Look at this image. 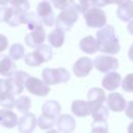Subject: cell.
I'll list each match as a JSON object with an SVG mask.
<instances>
[{
  "label": "cell",
  "mask_w": 133,
  "mask_h": 133,
  "mask_svg": "<svg viewBox=\"0 0 133 133\" xmlns=\"http://www.w3.org/2000/svg\"><path fill=\"white\" fill-rule=\"evenodd\" d=\"M43 82L46 85H53L58 83H65L70 80V73L64 68L50 69L46 68L42 72Z\"/></svg>",
  "instance_id": "277c9868"
},
{
  "label": "cell",
  "mask_w": 133,
  "mask_h": 133,
  "mask_svg": "<svg viewBox=\"0 0 133 133\" xmlns=\"http://www.w3.org/2000/svg\"><path fill=\"white\" fill-rule=\"evenodd\" d=\"M8 46V39L5 35L0 34V52L4 51Z\"/></svg>",
  "instance_id": "e575fe53"
},
{
  "label": "cell",
  "mask_w": 133,
  "mask_h": 133,
  "mask_svg": "<svg viewBox=\"0 0 133 133\" xmlns=\"http://www.w3.org/2000/svg\"><path fill=\"white\" fill-rule=\"evenodd\" d=\"M48 41L50 45L54 48H60L64 43V32L59 29L52 30L48 35Z\"/></svg>",
  "instance_id": "d4e9b609"
},
{
  "label": "cell",
  "mask_w": 133,
  "mask_h": 133,
  "mask_svg": "<svg viewBox=\"0 0 133 133\" xmlns=\"http://www.w3.org/2000/svg\"><path fill=\"white\" fill-rule=\"evenodd\" d=\"M52 58V50L48 45H42L35 49V51L28 53L24 60L29 66H37Z\"/></svg>",
  "instance_id": "3957f363"
},
{
  "label": "cell",
  "mask_w": 133,
  "mask_h": 133,
  "mask_svg": "<svg viewBox=\"0 0 133 133\" xmlns=\"http://www.w3.org/2000/svg\"><path fill=\"white\" fill-rule=\"evenodd\" d=\"M46 133H59V132H58L57 130H53V129H52V130H49V131L46 132Z\"/></svg>",
  "instance_id": "f35d334b"
},
{
  "label": "cell",
  "mask_w": 133,
  "mask_h": 133,
  "mask_svg": "<svg viewBox=\"0 0 133 133\" xmlns=\"http://www.w3.org/2000/svg\"><path fill=\"white\" fill-rule=\"evenodd\" d=\"M77 20H78V12L72 6L70 1V5L65 9L61 10L59 15L56 17L55 25L57 29L64 32V31H69L73 27V25L77 22Z\"/></svg>",
  "instance_id": "7a4b0ae2"
},
{
  "label": "cell",
  "mask_w": 133,
  "mask_h": 133,
  "mask_svg": "<svg viewBox=\"0 0 133 133\" xmlns=\"http://www.w3.org/2000/svg\"><path fill=\"white\" fill-rule=\"evenodd\" d=\"M55 123H56L55 119L46 117V116H44L43 114L36 119V125H37L42 130H48V129H51V128L54 126Z\"/></svg>",
  "instance_id": "f546056e"
},
{
  "label": "cell",
  "mask_w": 133,
  "mask_h": 133,
  "mask_svg": "<svg viewBox=\"0 0 133 133\" xmlns=\"http://www.w3.org/2000/svg\"><path fill=\"white\" fill-rule=\"evenodd\" d=\"M79 47L84 53H87V54H94L97 51H99L98 42L96 37H94L92 35H87L83 37L79 42Z\"/></svg>",
  "instance_id": "44dd1931"
},
{
  "label": "cell",
  "mask_w": 133,
  "mask_h": 133,
  "mask_svg": "<svg viewBox=\"0 0 133 133\" xmlns=\"http://www.w3.org/2000/svg\"><path fill=\"white\" fill-rule=\"evenodd\" d=\"M18 115L9 109H0V125L5 128H15L18 126Z\"/></svg>",
  "instance_id": "ac0fdd59"
},
{
  "label": "cell",
  "mask_w": 133,
  "mask_h": 133,
  "mask_svg": "<svg viewBox=\"0 0 133 133\" xmlns=\"http://www.w3.org/2000/svg\"><path fill=\"white\" fill-rule=\"evenodd\" d=\"M16 99L14 98V95L10 92H2L0 94V105L4 107V109H9L15 106Z\"/></svg>",
  "instance_id": "f1b7e54d"
},
{
  "label": "cell",
  "mask_w": 133,
  "mask_h": 133,
  "mask_svg": "<svg viewBox=\"0 0 133 133\" xmlns=\"http://www.w3.org/2000/svg\"><path fill=\"white\" fill-rule=\"evenodd\" d=\"M117 17L123 22H130L132 20L133 15V1H122L118 3L117 7Z\"/></svg>",
  "instance_id": "d6986e66"
},
{
  "label": "cell",
  "mask_w": 133,
  "mask_h": 133,
  "mask_svg": "<svg viewBox=\"0 0 133 133\" xmlns=\"http://www.w3.org/2000/svg\"><path fill=\"white\" fill-rule=\"evenodd\" d=\"M122 88L126 92H132L133 91V73L128 74L122 80Z\"/></svg>",
  "instance_id": "4dcf8cb0"
},
{
  "label": "cell",
  "mask_w": 133,
  "mask_h": 133,
  "mask_svg": "<svg viewBox=\"0 0 133 133\" xmlns=\"http://www.w3.org/2000/svg\"><path fill=\"white\" fill-rule=\"evenodd\" d=\"M24 87L30 94L38 97H45L50 91V87L48 85H46L41 79L33 76H28L24 83Z\"/></svg>",
  "instance_id": "52a82bcc"
},
{
  "label": "cell",
  "mask_w": 133,
  "mask_h": 133,
  "mask_svg": "<svg viewBox=\"0 0 133 133\" xmlns=\"http://www.w3.org/2000/svg\"><path fill=\"white\" fill-rule=\"evenodd\" d=\"M121 83H122V77L116 72L107 73L106 75H104L102 79V86L106 90H110V91H113L116 88H118Z\"/></svg>",
  "instance_id": "9a60e30c"
},
{
  "label": "cell",
  "mask_w": 133,
  "mask_h": 133,
  "mask_svg": "<svg viewBox=\"0 0 133 133\" xmlns=\"http://www.w3.org/2000/svg\"><path fill=\"white\" fill-rule=\"evenodd\" d=\"M72 112L78 116V117H85L88 114H90L91 111V104L88 103L87 101H81V100H76L72 103L71 106Z\"/></svg>",
  "instance_id": "ffe728a7"
},
{
  "label": "cell",
  "mask_w": 133,
  "mask_h": 133,
  "mask_svg": "<svg viewBox=\"0 0 133 133\" xmlns=\"http://www.w3.org/2000/svg\"><path fill=\"white\" fill-rule=\"evenodd\" d=\"M15 106L17 107V109H18L20 112L27 113L28 110L30 109L31 101H30V99H29L28 97H26V96H21V97H19L18 99H16Z\"/></svg>",
  "instance_id": "4316f807"
},
{
  "label": "cell",
  "mask_w": 133,
  "mask_h": 133,
  "mask_svg": "<svg viewBox=\"0 0 133 133\" xmlns=\"http://www.w3.org/2000/svg\"><path fill=\"white\" fill-rule=\"evenodd\" d=\"M36 14L39 17L42 23L45 25L51 27L55 23V18H54V11L52 9L51 3L49 1H42L37 4L36 7Z\"/></svg>",
  "instance_id": "9c48e42d"
},
{
  "label": "cell",
  "mask_w": 133,
  "mask_h": 133,
  "mask_svg": "<svg viewBox=\"0 0 133 133\" xmlns=\"http://www.w3.org/2000/svg\"><path fill=\"white\" fill-rule=\"evenodd\" d=\"M106 103H107L108 108L114 112H119V111L125 110L126 105H127L125 98L118 92L109 94L106 99Z\"/></svg>",
  "instance_id": "4fadbf2b"
},
{
  "label": "cell",
  "mask_w": 133,
  "mask_h": 133,
  "mask_svg": "<svg viewBox=\"0 0 133 133\" xmlns=\"http://www.w3.org/2000/svg\"><path fill=\"white\" fill-rule=\"evenodd\" d=\"M127 131H128V133H133V122L129 124V126H128V129H127Z\"/></svg>",
  "instance_id": "74e56055"
},
{
  "label": "cell",
  "mask_w": 133,
  "mask_h": 133,
  "mask_svg": "<svg viewBox=\"0 0 133 133\" xmlns=\"http://www.w3.org/2000/svg\"><path fill=\"white\" fill-rule=\"evenodd\" d=\"M60 110H61L60 104L54 100H50V101H47L46 103H44V105L42 107V114L46 117L56 121V118L59 116Z\"/></svg>",
  "instance_id": "2e32d148"
},
{
  "label": "cell",
  "mask_w": 133,
  "mask_h": 133,
  "mask_svg": "<svg viewBox=\"0 0 133 133\" xmlns=\"http://www.w3.org/2000/svg\"><path fill=\"white\" fill-rule=\"evenodd\" d=\"M127 29L128 31L133 35V20H131L130 22H128V25H127Z\"/></svg>",
  "instance_id": "d590c367"
},
{
  "label": "cell",
  "mask_w": 133,
  "mask_h": 133,
  "mask_svg": "<svg viewBox=\"0 0 133 133\" xmlns=\"http://www.w3.org/2000/svg\"><path fill=\"white\" fill-rule=\"evenodd\" d=\"M17 72L16 63L7 55H0V75L4 77H11Z\"/></svg>",
  "instance_id": "e0dca14e"
},
{
  "label": "cell",
  "mask_w": 133,
  "mask_h": 133,
  "mask_svg": "<svg viewBox=\"0 0 133 133\" xmlns=\"http://www.w3.org/2000/svg\"><path fill=\"white\" fill-rule=\"evenodd\" d=\"M84 20L86 25L90 28H103L106 25L107 18L105 11L102 8L92 4V6L89 7L84 14Z\"/></svg>",
  "instance_id": "5b68a950"
},
{
  "label": "cell",
  "mask_w": 133,
  "mask_h": 133,
  "mask_svg": "<svg viewBox=\"0 0 133 133\" xmlns=\"http://www.w3.org/2000/svg\"><path fill=\"white\" fill-rule=\"evenodd\" d=\"M46 38V32L43 26L32 30L30 33H27L25 36V43L28 47L31 48H37L43 45L44 41Z\"/></svg>",
  "instance_id": "30bf717a"
},
{
  "label": "cell",
  "mask_w": 133,
  "mask_h": 133,
  "mask_svg": "<svg viewBox=\"0 0 133 133\" xmlns=\"http://www.w3.org/2000/svg\"><path fill=\"white\" fill-rule=\"evenodd\" d=\"M56 126L59 133H72L76 127V122L70 114H61L57 117Z\"/></svg>",
  "instance_id": "5bb4252c"
},
{
  "label": "cell",
  "mask_w": 133,
  "mask_h": 133,
  "mask_svg": "<svg viewBox=\"0 0 133 133\" xmlns=\"http://www.w3.org/2000/svg\"><path fill=\"white\" fill-rule=\"evenodd\" d=\"M14 21H15V10L6 1V3L0 7V23L5 22L9 26L14 27Z\"/></svg>",
  "instance_id": "cb8c5ba5"
},
{
  "label": "cell",
  "mask_w": 133,
  "mask_h": 133,
  "mask_svg": "<svg viewBox=\"0 0 133 133\" xmlns=\"http://www.w3.org/2000/svg\"><path fill=\"white\" fill-rule=\"evenodd\" d=\"M97 42L99 51L114 55L118 53L121 46H119V39L115 34V29L112 25H105L103 28L97 31Z\"/></svg>",
  "instance_id": "6da1fadb"
},
{
  "label": "cell",
  "mask_w": 133,
  "mask_h": 133,
  "mask_svg": "<svg viewBox=\"0 0 133 133\" xmlns=\"http://www.w3.org/2000/svg\"><path fill=\"white\" fill-rule=\"evenodd\" d=\"M125 112H126L127 117L133 118V101H130L127 103L126 108H125Z\"/></svg>",
  "instance_id": "836d02e7"
},
{
  "label": "cell",
  "mask_w": 133,
  "mask_h": 133,
  "mask_svg": "<svg viewBox=\"0 0 133 133\" xmlns=\"http://www.w3.org/2000/svg\"><path fill=\"white\" fill-rule=\"evenodd\" d=\"M24 54H25V49L23 47L22 44H19V43H16V44H12L9 48V58L15 61V60H19L21 58L24 57Z\"/></svg>",
  "instance_id": "484cf974"
},
{
  "label": "cell",
  "mask_w": 133,
  "mask_h": 133,
  "mask_svg": "<svg viewBox=\"0 0 133 133\" xmlns=\"http://www.w3.org/2000/svg\"><path fill=\"white\" fill-rule=\"evenodd\" d=\"M132 20H133V15H132Z\"/></svg>",
  "instance_id": "ab89813d"
},
{
  "label": "cell",
  "mask_w": 133,
  "mask_h": 133,
  "mask_svg": "<svg viewBox=\"0 0 133 133\" xmlns=\"http://www.w3.org/2000/svg\"><path fill=\"white\" fill-rule=\"evenodd\" d=\"M36 127V117L33 113L27 112L18 122V129L20 133H32Z\"/></svg>",
  "instance_id": "7c38bea8"
},
{
  "label": "cell",
  "mask_w": 133,
  "mask_h": 133,
  "mask_svg": "<svg viewBox=\"0 0 133 133\" xmlns=\"http://www.w3.org/2000/svg\"><path fill=\"white\" fill-rule=\"evenodd\" d=\"M128 56H129V58L133 61V44L130 46V48H129V51H128Z\"/></svg>",
  "instance_id": "8d00e7d4"
},
{
  "label": "cell",
  "mask_w": 133,
  "mask_h": 133,
  "mask_svg": "<svg viewBox=\"0 0 133 133\" xmlns=\"http://www.w3.org/2000/svg\"><path fill=\"white\" fill-rule=\"evenodd\" d=\"M28 76L29 75L24 71H17L14 74V76L6 78L9 92L14 96L20 95L24 89V83H25L26 79L28 78Z\"/></svg>",
  "instance_id": "ba28073f"
},
{
  "label": "cell",
  "mask_w": 133,
  "mask_h": 133,
  "mask_svg": "<svg viewBox=\"0 0 133 133\" xmlns=\"http://www.w3.org/2000/svg\"><path fill=\"white\" fill-rule=\"evenodd\" d=\"M90 114L92 115L94 122L103 123V122H106L107 121L108 115H109V111H108V108H106L103 104L91 105Z\"/></svg>",
  "instance_id": "603a6c76"
},
{
  "label": "cell",
  "mask_w": 133,
  "mask_h": 133,
  "mask_svg": "<svg viewBox=\"0 0 133 133\" xmlns=\"http://www.w3.org/2000/svg\"><path fill=\"white\" fill-rule=\"evenodd\" d=\"M26 24H27V28L31 31L43 26L42 25L43 23H42V21H41V19L36 12H28L27 19H26Z\"/></svg>",
  "instance_id": "83f0119b"
},
{
  "label": "cell",
  "mask_w": 133,
  "mask_h": 133,
  "mask_svg": "<svg viewBox=\"0 0 133 133\" xmlns=\"http://www.w3.org/2000/svg\"><path fill=\"white\" fill-rule=\"evenodd\" d=\"M86 97H87V102L90 103L91 105L103 104L104 101L106 100L105 91L102 88H99V87H92V88H90L88 90Z\"/></svg>",
  "instance_id": "7402d4cb"
},
{
  "label": "cell",
  "mask_w": 133,
  "mask_h": 133,
  "mask_svg": "<svg viewBox=\"0 0 133 133\" xmlns=\"http://www.w3.org/2000/svg\"><path fill=\"white\" fill-rule=\"evenodd\" d=\"M53 5L55 6V8L57 9H60V10H63L65 9L69 5H70V1H59V0H53L52 1Z\"/></svg>",
  "instance_id": "d6a6232c"
},
{
  "label": "cell",
  "mask_w": 133,
  "mask_h": 133,
  "mask_svg": "<svg viewBox=\"0 0 133 133\" xmlns=\"http://www.w3.org/2000/svg\"><path fill=\"white\" fill-rule=\"evenodd\" d=\"M94 64H92V60L88 57H80L74 64L73 66V72L77 77L83 78L85 76H87L90 71L92 70Z\"/></svg>",
  "instance_id": "8fae6325"
},
{
  "label": "cell",
  "mask_w": 133,
  "mask_h": 133,
  "mask_svg": "<svg viewBox=\"0 0 133 133\" xmlns=\"http://www.w3.org/2000/svg\"><path fill=\"white\" fill-rule=\"evenodd\" d=\"M90 133H108V126L106 122L99 123L94 122L91 124V132Z\"/></svg>",
  "instance_id": "1f68e13d"
},
{
  "label": "cell",
  "mask_w": 133,
  "mask_h": 133,
  "mask_svg": "<svg viewBox=\"0 0 133 133\" xmlns=\"http://www.w3.org/2000/svg\"><path fill=\"white\" fill-rule=\"evenodd\" d=\"M92 64L101 73H110L118 68V60L112 56L99 55L94 59Z\"/></svg>",
  "instance_id": "8992f818"
}]
</instances>
